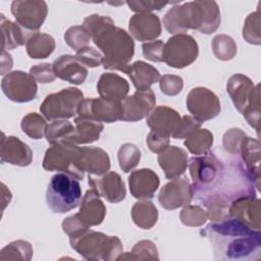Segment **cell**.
Segmentation results:
<instances>
[{"label": "cell", "instance_id": "6da1fadb", "mask_svg": "<svg viewBox=\"0 0 261 261\" xmlns=\"http://www.w3.org/2000/svg\"><path fill=\"white\" fill-rule=\"evenodd\" d=\"M215 260L255 261L261 258V233L241 220L227 216L211 222L204 230Z\"/></svg>", "mask_w": 261, "mask_h": 261}, {"label": "cell", "instance_id": "7a4b0ae2", "mask_svg": "<svg viewBox=\"0 0 261 261\" xmlns=\"http://www.w3.org/2000/svg\"><path fill=\"white\" fill-rule=\"evenodd\" d=\"M83 25L104 56L103 67L127 74L130 66L129 61L135 53V43L132 36L125 30L116 27L112 18L106 15L91 14L85 17Z\"/></svg>", "mask_w": 261, "mask_h": 261}, {"label": "cell", "instance_id": "3957f363", "mask_svg": "<svg viewBox=\"0 0 261 261\" xmlns=\"http://www.w3.org/2000/svg\"><path fill=\"white\" fill-rule=\"evenodd\" d=\"M220 20L215 1H191L171 7L163 17V25L172 35L186 34L188 30L210 35L218 29Z\"/></svg>", "mask_w": 261, "mask_h": 261}, {"label": "cell", "instance_id": "277c9868", "mask_svg": "<svg viewBox=\"0 0 261 261\" xmlns=\"http://www.w3.org/2000/svg\"><path fill=\"white\" fill-rule=\"evenodd\" d=\"M228 163H223L213 152L192 157L188 167L193 184V194L201 202L217 193L225 182Z\"/></svg>", "mask_w": 261, "mask_h": 261}, {"label": "cell", "instance_id": "5b68a950", "mask_svg": "<svg viewBox=\"0 0 261 261\" xmlns=\"http://www.w3.org/2000/svg\"><path fill=\"white\" fill-rule=\"evenodd\" d=\"M69 243L71 248L87 260H116L123 250L119 238L91 229L69 239Z\"/></svg>", "mask_w": 261, "mask_h": 261}, {"label": "cell", "instance_id": "8992f818", "mask_svg": "<svg viewBox=\"0 0 261 261\" xmlns=\"http://www.w3.org/2000/svg\"><path fill=\"white\" fill-rule=\"evenodd\" d=\"M46 202L53 213L63 214L75 209L82 202L79 179L63 172L54 174L47 187Z\"/></svg>", "mask_w": 261, "mask_h": 261}, {"label": "cell", "instance_id": "52a82bcc", "mask_svg": "<svg viewBox=\"0 0 261 261\" xmlns=\"http://www.w3.org/2000/svg\"><path fill=\"white\" fill-rule=\"evenodd\" d=\"M82 147L71 143L51 145L43 159V168L48 171H60L79 180H83L85 171L81 166Z\"/></svg>", "mask_w": 261, "mask_h": 261}, {"label": "cell", "instance_id": "ba28073f", "mask_svg": "<svg viewBox=\"0 0 261 261\" xmlns=\"http://www.w3.org/2000/svg\"><path fill=\"white\" fill-rule=\"evenodd\" d=\"M84 100V94L80 89L69 87L48 95L41 103L40 111L49 121L68 119L79 114Z\"/></svg>", "mask_w": 261, "mask_h": 261}, {"label": "cell", "instance_id": "9c48e42d", "mask_svg": "<svg viewBox=\"0 0 261 261\" xmlns=\"http://www.w3.org/2000/svg\"><path fill=\"white\" fill-rule=\"evenodd\" d=\"M198 55V43L188 34L172 35L164 43L162 52L163 62L173 68H184L191 65Z\"/></svg>", "mask_w": 261, "mask_h": 261}, {"label": "cell", "instance_id": "30bf717a", "mask_svg": "<svg viewBox=\"0 0 261 261\" xmlns=\"http://www.w3.org/2000/svg\"><path fill=\"white\" fill-rule=\"evenodd\" d=\"M187 109L199 122L215 118L221 110L219 98L205 87H196L187 95Z\"/></svg>", "mask_w": 261, "mask_h": 261}, {"label": "cell", "instance_id": "8fae6325", "mask_svg": "<svg viewBox=\"0 0 261 261\" xmlns=\"http://www.w3.org/2000/svg\"><path fill=\"white\" fill-rule=\"evenodd\" d=\"M1 89L3 94L11 101L25 103L34 100L38 93L37 81L21 70L10 71L2 77Z\"/></svg>", "mask_w": 261, "mask_h": 261}, {"label": "cell", "instance_id": "7c38bea8", "mask_svg": "<svg viewBox=\"0 0 261 261\" xmlns=\"http://www.w3.org/2000/svg\"><path fill=\"white\" fill-rule=\"evenodd\" d=\"M10 8L15 21L33 33L39 32L48 13L47 3L42 0H15Z\"/></svg>", "mask_w": 261, "mask_h": 261}, {"label": "cell", "instance_id": "4fadbf2b", "mask_svg": "<svg viewBox=\"0 0 261 261\" xmlns=\"http://www.w3.org/2000/svg\"><path fill=\"white\" fill-rule=\"evenodd\" d=\"M192 184L185 176L171 179L164 185L158 195L160 205L166 210H174L189 205L193 199Z\"/></svg>", "mask_w": 261, "mask_h": 261}, {"label": "cell", "instance_id": "5bb4252c", "mask_svg": "<svg viewBox=\"0 0 261 261\" xmlns=\"http://www.w3.org/2000/svg\"><path fill=\"white\" fill-rule=\"evenodd\" d=\"M121 114V102L101 97L85 99L79 111V115L95 119L102 123H111L120 120Z\"/></svg>", "mask_w": 261, "mask_h": 261}, {"label": "cell", "instance_id": "9a60e30c", "mask_svg": "<svg viewBox=\"0 0 261 261\" xmlns=\"http://www.w3.org/2000/svg\"><path fill=\"white\" fill-rule=\"evenodd\" d=\"M156 106L154 92L149 89L146 91H136L132 96H127L121 101L122 114L120 120L135 122L147 117Z\"/></svg>", "mask_w": 261, "mask_h": 261}, {"label": "cell", "instance_id": "2e32d148", "mask_svg": "<svg viewBox=\"0 0 261 261\" xmlns=\"http://www.w3.org/2000/svg\"><path fill=\"white\" fill-rule=\"evenodd\" d=\"M91 188L110 203H119L126 196L125 184L115 171H108L103 175H88Z\"/></svg>", "mask_w": 261, "mask_h": 261}, {"label": "cell", "instance_id": "e0dca14e", "mask_svg": "<svg viewBox=\"0 0 261 261\" xmlns=\"http://www.w3.org/2000/svg\"><path fill=\"white\" fill-rule=\"evenodd\" d=\"M260 199L253 196L240 197L233 200L228 206V214L250 227L260 230L261 228V212Z\"/></svg>", "mask_w": 261, "mask_h": 261}, {"label": "cell", "instance_id": "ac0fdd59", "mask_svg": "<svg viewBox=\"0 0 261 261\" xmlns=\"http://www.w3.org/2000/svg\"><path fill=\"white\" fill-rule=\"evenodd\" d=\"M161 22L154 13H136L128 21V31L133 39L140 42L156 40L161 35Z\"/></svg>", "mask_w": 261, "mask_h": 261}, {"label": "cell", "instance_id": "d6986e66", "mask_svg": "<svg viewBox=\"0 0 261 261\" xmlns=\"http://www.w3.org/2000/svg\"><path fill=\"white\" fill-rule=\"evenodd\" d=\"M0 157L1 162L24 167L32 163L33 151L18 138L13 136L6 137L4 133H2Z\"/></svg>", "mask_w": 261, "mask_h": 261}, {"label": "cell", "instance_id": "ffe728a7", "mask_svg": "<svg viewBox=\"0 0 261 261\" xmlns=\"http://www.w3.org/2000/svg\"><path fill=\"white\" fill-rule=\"evenodd\" d=\"M159 185V176L155 171L149 168L137 169L128 176L129 192L134 198L139 200L153 198Z\"/></svg>", "mask_w": 261, "mask_h": 261}, {"label": "cell", "instance_id": "44dd1931", "mask_svg": "<svg viewBox=\"0 0 261 261\" xmlns=\"http://www.w3.org/2000/svg\"><path fill=\"white\" fill-rule=\"evenodd\" d=\"M180 119L181 116L176 110L165 105H160L155 107L146 117V123L152 132L170 137L179 124Z\"/></svg>", "mask_w": 261, "mask_h": 261}, {"label": "cell", "instance_id": "7402d4cb", "mask_svg": "<svg viewBox=\"0 0 261 261\" xmlns=\"http://www.w3.org/2000/svg\"><path fill=\"white\" fill-rule=\"evenodd\" d=\"M103 128L102 122L77 115L74 118V128L64 137L61 143H71L74 145L91 144L99 140Z\"/></svg>", "mask_w": 261, "mask_h": 261}, {"label": "cell", "instance_id": "603a6c76", "mask_svg": "<svg viewBox=\"0 0 261 261\" xmlns=\"http://www.w3.org/2000/svg\"><path fill=\"white\" fill-rule=\"evenodd\" d=\"M260 85H254L252 80L242 73L232 74L226 84V91L234 105L241 113L249 105L256 89Z\"/></svg>", "mask_w": 261, "mask_h": 261}, {"label": "cell", "instance_id": "cb8c5ba5", "mask_svg": "<svg viewBox=\"0 0 261 261\" xmlns=\"http://www.w3.org/2000/svg\"><path fill=\"white\" fill-rule=\"evenodd\" d=\"M52 66L56 77L73 85L83 84L88 76V68L73 55L59 56Z\"/></svg>", "mask_w": 261, "mask_h": 261}, {"label": "cell", "instance_id": "d4e9b609", "mask_svg": "<svg viewBox=\"0 0 261 261\" xmlns=\"http://www.w3.org/2000/svg\"><path fill=\"white\" fill-rule=\"evenodd\" d=\"M158 163L165 177L173 179L181 176L188 167L187 152L176 146H168L158 155Z\"/></svg>", "mask_w": 261, "mask_h": 261}, {"label": "cell", "instance_id": "484cf974", "mask_svg": "<svg viewBox=\"0 0 261 261\" xmlns=\"http://www.w3.org/2000/svg\"><path fill=\"white\" fill-rule=\"evenodd\" d=\"M76 215L89 227L99 225L103 222L106 215V207L101 197L93 189L86 192Z\"/></svg>", "mask_w": 261, "mask_h": 261}, {"label": "cell", "instance_id": "4316f807", "mask_svg": "<svg viewBox=\"0 0 261 261\" xmlns=\"http://www.w3.org/2000/svg\"><path fill=\"white\" fill-rule=\"evenodd\" d=\"M129 85L125 79L117 73H102L97 83V92L101 98L121 102L127 97Z\"/></svg>", "mask_w": 261, "mask_h": 261}, {"label": "cell", "instance_id": "83f0119b", "mask_svg": "<svg viewBox=\"0 0 261 261\" xmlns=\"http://www.w3.org/2000/svg\"><path fill=\"white\" fill-rule=\"evenodd\" d=\"M243 164L253 179L257 190L260 187V144L257 139L245 136L240 147Z\"/></svg>", "mask_w": 261, "mask_h": 261}, {"label": "cell", "instance_id": "f1b7e54d", "mask_svg": "<svg viewBox=\"0 0 261 261\" xmlns=\"http://www.w3.org/2000/svg\"><path fill=\"white\" fill-rule=\"evenodd\" d=\"M81 166L92 175H103L110 169L108 154L98 147H82Z\"/></svg>", "mask_w": 261, "mask_h": 261}, {"label": "cell", "instance_id": "f546056e", "mask_svg": "<svg viewBox=\"0 0 261 261\" xmlns=\"http://www.w3.org/2000/svg\"><path fill=\"white\" fill-rule=\"evenodd\" d=\"M1 33H2V50H12L19 46L25 45L29 38L35 34L24 30L16 21L7 19L1 13Z\"/></svg>", "mask_w": 261, "mask_h": 261}, {"label": "cell", "instance_id": "4dcf8cb0", "mask_svg": "<svg viewBox=\"0 0 261 261\" xmlns=\"http://www.w3.org/2000/svg\"><path fill=\"white\" fill-rule=\"evenodd\" d=\"M137 91H146L151 89V86L160 80V72L153 65L138 60L129 66L127 72Z\"/></svg>", "mask_w": 261, "mask_h": 261}, {"label": "cell", "instance_id": "1f68e13d", "mask_svg": "<svg viewBox=\"0 0 261 261\" xmlns=\"http://www.w3.org/2000/svg\"><path fill=\"white\" fill-rule=\"evenodd\" d=\"M55 49V40L52 36L37 32L33 34L27 44L25 51L33 59H44L49 57Z\"/></svg>", "mask_w": 261, "mask_h": 261}, {"label": "cell", "instance_id": "d6a6232c", "mask_svg": "<svg viewBox=\"0 0 261 261\" xmlns=\"http://www.w3.org/2000/svg\"><path fill=\"white\" fill-rule=\"evenodd\" d=\"M132 219L140 228L150 229L158 220V210L151 201L140 200L132 207Z\"/></svg>", "mask_w": 261, "mask_h": 261}, {"label": "cell", "instance_id": "836d02e7", "mask_svg": "<svg viewBox=\"0 0 261 261\" xmlns=\"http://www.w3.org/2000/svg\"><path fill=\"white\" fill-rule=\"evenodd\" d=\"M213 135L207 128H198L186 137L184 142L188 151L193 155L206 154L213 145Z\"/></svg>", "mask_w": 261, "mask_h": 261}, {"label": "cell", "instance_id": "e575fe53", "mask_svg": "<svg viewBox=\"0 0 261 261\" xmlns=\"http://www.w3.org/2000/svg\"><path fill=\"white\" fill-rule=\"evenodd\" d=\"M20 126L22 132L30 138L39 140L46 136L48 123L46 121V118L41 114L31 112L22 117Z\"/></svg>", "mask_w": 261, "mask_h": 261}, {"label": "cell", "instance_id": "d590c367", "mask_svg": "<svg viewBox=\"0 0 261 261\" xmlns=\"http://www.w3.org/2000/svg\"><path fill=\"white\" fill-rule=\"evenodd\" d=\"M211 47L214 56L221 61L231 60L238 51L234 40L230 36L224 34L216 35L212 39Z\"/></svg>", "mask_w": 261, "mask_h": 261}, {"label": "cell", "instance_id": "8d00e7d4", "mask_svg": "<svg viewBox=\"0 0 261 261\" xmlns=\"http://www.w3.org/2000/svg\"><path fill=\"white\" fill-rule=\"evenodd\" d=\"M159 260V255L155 244L150 240H142L138 242L132 249V252L120 254L116 260Z\"/></svg>", "mask_w": 261, "mask_h": 261}, {"label": "cell", "instance_id": "74e56055", "mask_svg": "<svg viewBox=\"0 0 261 261\" xmlns=\"http://www.w3.org/2000/svg\"><path fill=\"white\" fill-rule=\"evenodd\" d=\"M33 256L32 245L22 240L9 243L0 252V260H31Z\"/></svg>", "mask_w": 261, "mask_h": 261}, {"label": "cell", "instance_id": "f35d334b", "mask_svg": "<svg viewBox=\"0 0 261 261\" xmlns=\"http://www.w3.org/2000/svg\"><path fill=\"white\" fill-rule=\"evenodd\" d=\"M117 159L120 169L125 173L129 172L139 164L141 160V151L136 145L124 143L118 149Z\"/></svg>", "mask_w": 261, "mask_h": 261}, {"label": "cell", "instance_id": "ab89813d", "mask_svg": "<svg viewBox=\"0 0 261 261\" xmlns=\"http://www.w3.org/2000/svg\"><path fill=\"white\" fill-rule=\"evenodd\" d=\"M243 38L246 42L252 45H260V10L259 7L256 11L250 13L245 19L243 27Z\"/></svg>", "mask_w": 261, "mask_h": 261}, {"label": "cell", "instance_id": "60d3db41", "mask_svg": "<svg viewBox=\"0 0 261 261\" xmlns=\"http://www.w3.org/2000/svg\"><path fill=\"white\" fill-rule=\"evenodd\" d=\"M65 43L74 51L89 46L91 36L84 25H72L64 33Z\"/></svg>", "mask_w": 261, "mask_h": 261}, {"label": "cell", "instance_id": "b9f144b4", "mask_svg": "<svg viewBox=\"0 0 261 261\" xmlns=\"http://www.w3.org/2000/svg\"><path fill=\"white\" fill-rule=\"evenodd\" d=\"M179 218L185 225L196 227L203 225L207 221L208 214L207 211L200 205L189 204L185 206L180 211Z\"/></svg>", "mask_w": 261, "mask_h": 261}, {"label": "cell", "instance_id": "7bdbcfd3", "mask_svg": "<svg viewBox=\"0 0 261 261\" xmlns=\"http://www.w3.org/2000/svg\"><path fill=\"white\" fill-rule=\"evenodd\" d=\"M74 128L73 124L66 119L54 120L48 124L46 132V140L50 145L61 143L64 137Z\"/></svg>", "mask_w": 261, "mask_h": 261}, {"label": "cell", "instance_id": "ee69618b", "mask_svg": "<svg viewBox=\"0 0 261 261\" xmlns=\"http://www.w3.org/2000/svg\"><path fill=\"white\" fill-rule=\"evenodd\" d=\"M248 123L259 132V123H260V86L256 89L249 105L242 112Z\"/></svg>", "mask_w": 261, "mask_h": 261}, {"label": "cell", "instance_id": "f6af8a7d", "mask_svg": "<svg viewBox=\"0 0 261 261\" xmlns=\"http://www.w3.org/2000/svg\"><path fill=\"white\" fill-rule=\"evenodd\" d=\"M246 134L241 128H230L223 135L222 139V146L223 149L231 154V155H239L240 154V147L243 138Z\"/></svg>", "mask_w": 261, "mask_h": 261}, {"label": "cell", "instance_id": "bcb514c9", "mask_svg": "<svg viewBox=\"0 0 261 261\" xmlns=\"http://www.w3.org/2000/svg\"><path fill=\"white\" fill-rule=\"evenodd\" d=\"M159 88L161 92L166 96H176L184 88V80L179 75L164 74L160 76Z\"/></svg>", "mask_w": 261, "mask_h": 261}, {"label": "cell", "instance_id": "7dc6e473", "mask_svg": "<svg viewBox=\"0 0 261 261\" xmlns=\"http://www.w3.org/2000/svg\"><path fill=\"white\" fill-rule=\"evenodd\" d=\"M75 57L85 65L88 67H97L100 66L103 63L104 56L103 54L90 46L84 47L76 51Z\"/></svg>", "mask_w": 261, "mask_h": 261}, {"label": "cell", "instance_id": "c3c4849f", "mask_svg": "<svg viewBox=\"0 0 261 261\" xmlns=\"http://www.w3.org/2000/svg\"><path fill=\"white\" fill-rule=\"evenodd\" d=\"M30 74L40 84L52 83L56 79L53 66L50 63H40L32 66Z\"/></svg>", "mask_w": 261, "mask_h": 261}, {"label": "cell", "instance_id": "681fc988", "mask_svg": "<svg viewBox=\"0 0 261 261\" xmlns=\"http://www.w3.org/2000/svg\"><path fill=\"white\" fill-rule=\"evenodd\" d=\"M125 3L128 5L129 9L136 13H151V11L153 10H160L170 2L139 0V1H126Z\"/></svg>", "mask_w": 261, "mask_h": 261}, {"label": "cell", "instance_id": "f907efd6", "mask_svg": "<svg viewBox=\"0 0 261 261\" xmlns=\"http://www.w3.org/2000/svg\"><path fill=\"white\" fill-rule=\"evenodd\" d=\"M62 229L63 231L69 237V239L71 238H75L80 234H82L83 232H85L86 230L89 229V226H87L79 217L76 214L71 215L69 217H66L63 221H62Z\"/></svg>", "mask_w": 261, "mask_h": 261}, {"label": "cell", "instance_id": "816d5d0a", "mask_svg": "<svg viewBox=\"0 0 261 261\" xmlns=\"http://www.w3.org/2000/svg\"><path fill=\"white\" fill-rule=\"evenodd\" d=\"M164 43L161 40H154L146 42L142 45L143 55L146 59L153 62H163L162 52Z\"/></svg>", "mask_w": 261, "mask_h": 261}, {"label": "cell", "instance_id": "f5cc1de1", "mask_svg": "<svg viewBox=\"0 0 261 261\" xmlns=\"http://www.w3.org/2000/svg\"><path fill=\"white\" fill-rule=\"evenodd\" d=\"M201 127V122L195 119L193 116L185 115L181 117L179 124L177 125L174 133L171 135L173 139H186L193 130Z\"/></svg>", "mask_w": 261, "mask_h": 261}, {"label": "cell", "instance_id": "db71d44e", "mask_svg": "<svg viewBox=\"0 0 261 261\" xmlns=\"http://www.w3.org/2000/svg\"><path fill=\"white\" fill-rule=\"evenodd\" d=\"M169 139H170V137L162 136V135L156 134V133L151 130L148 134L146 142H147V145H148L149 149L153 153L159 154L169 146V141H170Z\"/></svg>", "mask_w": 261, "mask_h": 261}, {"label": "cell", "instance_id": "11a10c76", "mask_svg": "<svg viewBox=\"0 0 261 261\" xmlns=\"http://www.w3.org/2000/svg\"><path fill=\"white\" fill-rule=\"evenodd\" d=\"M12 58L11 55L6 52L5 50H2V58H1V74L4 76L9 72V70L12 68Z\"/></svg>", "mask_w": 261, "mask_h": 261}]
</instances>
